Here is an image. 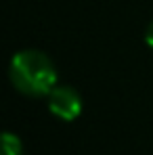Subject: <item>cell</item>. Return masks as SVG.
<instances>
[{
	"label": "cell",
	"instance_id": "obj_2",
	"mask_svg": "<svg viewBox=\"0 0 153 155\" xmlns=\"http://www.w3.org/2000/svg\"><path fill=\"white\" fill-rule=\"evenodd\" d=\"M48 109L59 120L72 122L82 113V97L74 86L57 84L48 94Z\"/></svg>",
	"mask_w": 153,
	"mask_h": 155
},
{
	"label": "cell",
	"instance_id": "obj_4",
	"mask_svg": "<svg viewBox=\"0 0 153 155\" xmlns=\"http://www.w3.org/2000/svg\"><path fill=\"white\" fill-rule=\"evenodd\" d=\"M145 42L153 48V21L147 25V31H145Z\"/></svg>",
	"mask_w": 153,
	"mask_h": 155
},
{
	"label": "cell",
	"instance_id": "obj_3",
	"mask_svg": "<svg viewBox=\"0 0 153 155\" xmlns=\"http://www.w3.org/2000/svg\"><path fill=\"white\" fill-rule=\"evenodd\" d=\"M2 155H23V147H21L19 136H15L11 132L2 134Z\"/></svg>",
	"mask_w": 153,
	"mask_h": 155
},
{
	"label": "cell",
	"instance_id": "obj_1",
	"mask_svg": "<svg viewBox=\"0 0 153 155\" xmlns=\"http://www.w3.org/2000/svg\"><path fill=\"white\" fill-rule=\"evenodd\" d=\"M13 86L25 97H48L57 86V69L51 57L36 48H25L13 54L8 65Z\"/></svg>",
	"mask_w": 153,
	"mask_h": 155
}]
</instances>
